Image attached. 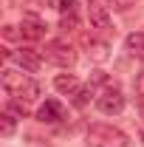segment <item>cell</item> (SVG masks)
I'll use <instances>...</instances> for the list:
<instances>
[{"instance_id": "obj_14", "label": "cell", "mask_w": 144, "mask_h": 147, "mask_svg": "<svg viewBox=\"0 0 144 147\" xmlns=\"http://www.w3.org/2000/svg\"><path fill=\"white\" fill-rule=\"evenodd\" d=\"M79 26V20H76V11H71V14H62V20H59V28H65V31H73Z\"/></svg>"}, {"instance_id": "obj_6", "label": "cell", "mask_w": 144, "mask_h": 147, "mask_svg": "<svg viewBox=\"0 0 144 147\" xmlns=\"http://www.w3.org/2000/svg\"><path fill=\"white\" fill-rule=\"evenodd\" d=\"M14 57H17L20 68H23V71H28V74L40 71V68H42V59H45V57L40 54V51H34V48H20Z\"/></svg>"}, {"instance_id": "obj_2", "label": "cell", "mask_w": 144, "mask_h": 147, "mask_svg": "<svg viewBox=\"0 0 144 147\" xmlns=\"http://www.w3.org/2000/svg\"><path fill=\"white\" fill-rule=\"evenodd\" d=\"M88 147H127V136L110 125H93L88 130Z\"/></svg>"}, {"instance_id": "obj_12", "label": "cell", "mask_w": 144, "mask_h": 147, "mask_svg": "<svg viewBox=\"0 0 144 147\" xmlns=\"http://www.w3.org/2000/svg\"><path fill=\"white\" fill-rule=\"evenodd\" d=\"M6 113H14V116H26V113H28V108H26V102H23V99H11V102H9V108H6Z\"/></svg>"}, {"instance_id": "obj_7", "label": "cell", "mask_w": 144, "mask_h": 147, "mask_svg": "<svg viewBox=\"0 0 144 147\" xmlns=\"http://www.w3.org/2000/svg\"><path fill=\"white\" fill-rule=\"evenodd\" d=\"M37 119L40 122H45V125H54V122H62L65 119V108L57 102V99H48L42 108L37 110Z\"/></svg>"}, {"instance_id": "obj_13", "label": "cell", "mask_w": 144, "mask_h": 147, "mask_svg": "<svg viewBox=\"0 0 144 147\" xmlns=\"http://www.w3.org/2000/svg\"><path fill=\"white\" fill-rule=\"evenodd\" d=\"M0 133H3V136H11V133H14V119H11V113H3V116H0Z\"/></svg>"}, {"instance_id": "obj_9", "label": "cell", "mask_w": 144, "mask_h": 147, "mask_svg": "<svg viewBox=\"0 0 144 147\" xmlns=\"http://www.w3.org/2000/svg\"><path fill=\"white\" fill-rule=\"evenodd\" d=\"M45 26H42V20L34 17V14H26V20H23V28H20V34L26 37V40H40V37L45 34L42 31Z\"/></svg>"}, {"instance_id": "obj_8", "label": "cell", "mask_w": 144, "mask_h": 147, "mask_svg": "<svg viewBox=\"0 0 144 147\" xmlns=\"http://www.w3.org/2000/svg\"><path fill=\"white\" fill-rule=\"evenodd\" d=\"M54 88L59 93H65V96H79V91H82V88H79V79H76L73 74H59L54 79Z\"/></svg>"}, {"instance_id": "obj_16", "label": "cell", "mask_w": 144, "mask_h": 147, "mask_svg": "<svg viewBox=\"0 0 144 147\" xmlns=\"http://www.w3.org/2000/svg\"><path fill=\"white\" fill-rule=\"evenodd\" d=\"M136 93H139V102H144V71L136 76Z\"/></svg>"}, {"instance_id": "obj_17", "label": "cell", "mask_w": 144, "mask_h": 147, "mask_svg": "<svg viewBox=\"0 0 144 147\" xmlns=\"http://www.w3.org/2000/svg\"><path fill=\"white\" fill-rule=\"evenodd\" d=\"M108 3L113 6V9H122V11H124V9H130V6L136 3V0H108Z\"/></svg>"}, {"instance_id": "obj_11", "label": "cell", "mask_w": 144, "mask_h": 147, "mask_svg": "<svg viewBox=\"0 0 144 147\" xmlns=\"http://www.w3.org/2000/svg\"><path fill=\"white\" fill-rule=\"evenodd\" d=\"M88 57L96 59V62H105L108 59V45L99 42V40H88Z\"/></svg>"}, {"instance_id": "obj_3", "label": "cell", "mask_w": 144, "mask_h": 147, "mask_svg": "<svg viewBox=\"0 0 144 147\" xmlns=\"http://www.w3.org/2000/svg\"><path fill=\"white\" fill-rule=\"evenodd\" d=\"M42 57H45L48 62L59 65V68H71L73 62H76V54H73V48L68 45V42H59V40L48 42V45H45V51H42Z\"/></svg>"}, {"instance_id": "obj_18", "label": "cell", "mask_w": 144, "mask_h": 147, "mask_svg": "<svg viewBox=\"0 0 144 147\" xmlns=\"http://www.w3.org/2000/svg\"><path fill=\"white\" fill-rule=\"evenodd\" d=\"M3 34L9 37V40H14V37H17V31H14V26H6V31H3Z\"/></svg>"}, {"instance_id": "obj_10", "label": "cell", "mask_w": 144, "mask_h": 147, "mask_svg": "<svg viewBox=\"0 0 144 147\" xmlns=\"http://www.w3.org/2000/svg\"><path fill=\"white\" fill-rule=\"evenodd\" d=\"M127 51L139 59H144V31H133L127 37Z\"/></svg>"}, {"instance_id": "obj_4", "label": "cell", "mask_w": 144, "mask_h": 147, "mask_svg": "<svg viewBox=\"0 0 144 147\" xmlns=\"http://www.w3.org/2000/svg\"><path fill=\"white\" fill-rule=\"evenodd\" d=\"M96 108L102 110L105 116H116V113H122L124 110V96L119 88H108V91H102L96 96Z\"/></svg>"}, {"instance_id": "obj_15", "label": "cell", "mask_w": 144, "mask_h": 147, "mask_svg": "<svg viewBox=\"0 0 144 147\" xmlns=\"http://www.w3.org/2000/svg\"><path fill=\"white\" fill-rule=\"evenodd\" d=\"M54 6L59 9V11H62V14H71L73 9H76V0H57Z\"/></svg>"}, {"instance_id": "obj_1", "label": "cell", "mask_w": 144, "mask_h": 147, "mask_svg": "<svg viewBox=\"0 0 144 147\" xmlns=\"http://www.w3.org/2000/svg\"><path fill=\"white\" fill-rule=\"evenodd\" d=\"M3 88L9 96H14V99H23V102H34L37 96H40V82H34L31 76H26V74H17V71H3Z\"/></svg>"}, {"instance_id": "obj_5", "label": "cell", "mask_w": 144, "mask_h": 147, "mask_svg": "<svg viewBox=\"0 0 144 147\" xmlns=\"http://www.w3.org/2000/svg\"><path fill=\"white\" fill-rule=\"evenodd\" d=\"M108 0H88V20L90 28H99V31H108L110 28V14H108Z\"/></svg>"}, {"instance_id": "obj_19", "label": "cell", "mask_w": 144, "mask_h": 147, "mask_svg": "<svg viewBox=\"0 0 144 147\" xmlns=\"http://www.w3.org/2000/svg\"><path fill=\"white\" fill-rule=\"evenodd\" d=\"M141 142H144V130H141Z\"/></svg>"}]
</instances>
